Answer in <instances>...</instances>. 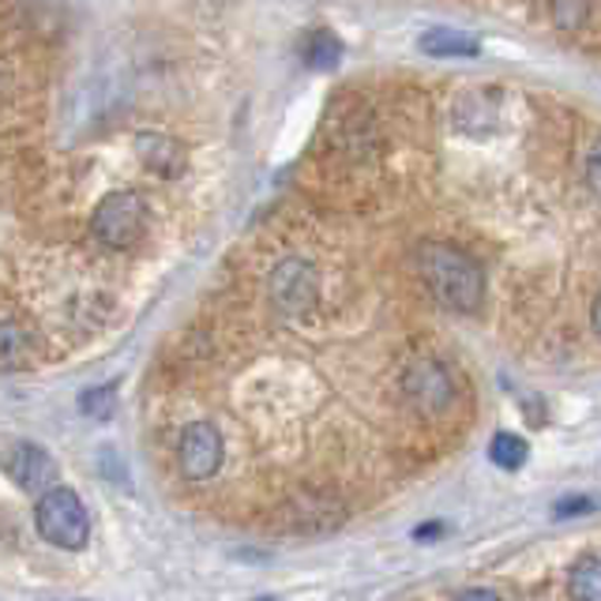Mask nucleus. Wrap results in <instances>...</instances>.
<instances>
[{
    "instance_id": "f257e3e1",
    "label": "nucleus",
    "mask_w": 601,
    "mask_h": 601,
    "mask_svg": "<svg viewBox=\"0 0 601 601\" xmlns=\"http://www.w3.org/2000/svg\"><path fill=\"white\" fill-rule=\"evenodd\" d=\"M418 271L440 304H451L455 312H474L481 304V271L455 244H421Z\"/></svg>"
},
{
    "instance_id": "f03ea898",
    "label": "nucleus",
    "mask_w": 601,
    "mask_h": 601,
    "mask_svg": "<svg viewBox=\"0 0 601 601\" xmlns=\"http://www.w3.org/2000/svg\"><path fill=\"white\" fill-rule=\"evenodd\" d=\"M34 527L49 545L68 549V553H80V549L87 545V538H91V519H87L83 500L64 485H53L49 492L38 497Z\"/></svg>"
},
{
    "instance_id": "7ed1b4c3",
    "label": "nucleus",
    "mask_w": 601,
    "mask_h": 601,
    "mask_svg": "<svg viewBox=\"0 0 601 601\" xmlns=\"http://www.w3.org/2000/svg\"><path fill=\"white\" fill-rule=\"evenodd\" d=\"M147 230V200L136 189L110 192L91 214V233L106 249H132Z\"/></svg>"
},
{
    "instance_id": "20e7f679",
    "label": "nucleus",
    "mask_w": 601,
    "mask_h": 601,
    "mask_svg": "<svg viewBox=\"0 0 601 601\" xmlns=\"http://www.w3.org/2000/svg\"><path fill=\"white\" fill-rule=\"evenodd\" d=\"M320 298V274L312 263L286 256L268 271V301L279 312H304Z\"/></svg>"
},
{
    "instance_id": "39448f33",
    "label": "nucleus",
    "mask_w": 601,
    "mask_h": 601,
    "mask_svg": "<svg viewBox=\"0 0 601 601\" xmlns=\"http://www.w3.org/2000/svg\"><path fill=\"white\" fill-rule=\"evenodd\" d=\"M226 455V443L219 425L211 421H192V425L181 429V440H177V462H181V478L184 481H207L219 474Z\"/></svg>"
},
{
    "instance_id": "423d86ee",
    "label": "nucleus",
    "mask_w": 601,
    "mask_h": 601,
    "mask_svg": "<svg viewBox=\"0 0 601 601\" xmlns=\"http://www.w3.org/2000/svg\"><path fill=\"white\" fill-rule=\"evenodd\" d=\"M8 478L23 492H49L57 485V462L38 443H19L16 455L8 459Z\"/></svg>"
},
{
    "instance_id": "0eeeda50",
    "label": "nucleus",
    "mask_w": 601,
    "mask_h": 601,
    "mask_svg": "<svg viewBox=\"0 0 601 601\" xmlns=\"http://www.w3.org/2000/svg\"><path fill=\"white\" fill-rule=\"evenodd\" d=\"M421 49L429 57H478V38L462 31H429L421 34Z\"/></svg>"
},
{
    "instance_id": "6e6552de",
    "label": "nucleus",
    "mask_w": 601,
    "mask_h": 601,
    "mask_svg": "<svg viewBox=\"0 0 601 601\" xmlns=\"http://www.w3.org/2000/svg\"><path fill=\"white\" fill-rule=\"evenodd\" d=\"M571 594L587 601H601V557H583L571 568Z\"/></svg>"
},
{
    "instance_id": "1a4fd4ad",
    "label": "nucleus",
    "mask_w": 601,
    "mask_h": 601,
    "mask_svg": "<svg viewBox=\"0 0 601 601\" xmlns=\"http://www.w3.org/2000/svg\"><path fill=\"white\" fill-rule=\"evenodd\" d=\"M489 455L497 467H504V470H519L522 462H527L530 455V448H527V440H519L515 432H497L489 443Z\"/></svg>"
},
{
    "instance_id": "9d476101",
    "label": "nucleus",
    "mask_w": 601,
    "mask_h": 601,
    "mask_svg": "<svg viewBox=\"0 0 601 601\" xmlns=\"http://www.w3.org/2000/svg\"><path fill=\"white\" fill-rule=\"evenodd\" d=\"M304 61H309L312 68H334L342 61V42L334 38L331 31H317L309 38V46H304Z\"/></svg>"
},
{
    "instance_id": "9b49d317",
    "label": "nucleus",
    "mask_w": 601,
    "mask_h": 601,
    "mask_svg": "<svg viewBox=\"0 0 601 601\" xmlns=\"http://www.w3.org/2000/svg\"><path fill=\"white\" fill-rule=\"evenodd\" d=\"M117 407V383H106V388H94V391H83L80 399V410L91 413V418L106 421Z\"/></svg>"
},
{
    "instance_id": "f8f14e48",
    "label": "nucleus",
    "mask_w": 601,
    "mask_h": 601,
    "mask_svg": "<svg viewBox=\"0 0 601 601\" xmlns=\"http://www.w3.org/2000/svg\"><path fill=\"white\" fill-rule=\"evenodd\" d=\"M598 504L590 497H571V500H560L557 504V515L568 519V515H587V511H594Z\"/></svg>"
},
{
    "instance_id": "ddd939ff",
    "label": "nucleus",
    "mask_w": 601,
    "mask_h": 601,
    "mask_svg": "<svg viewBox=\"0 0 601 601\" xmlns=\"http://www.w3.org/2000/svg\"><path fill=\"white\" fill-rule=\"evenodd\" d=\"M443 530H448V527H443V522H425V527L413 530V538H418V541H429V538H440Z\"/></svg>"
},
{
    "instance_id": "4468645a",
    "label": "nucleus",
    "mask_w": 601,
    "mask_h": 601,
    "mask_svg": "<svg viewBox=\"0 0 601 601\" xmlns=\"http://www.w3.org/2000/svg\"><path fill=\"white\" fill-rule=\"evenodd\" d=\"M590 181H594V189L601 192V143H598V151L590 154Z\"/></svg>"
},
{
    "instance_id": "2eb2a0df",
    "label": "nucleus",
    "mask_w": 601,
    "mask_h": 601,
    "mask_svg": "<svg viewBox=\"0 0 601 601\" xmlns=\"http://www.w3.org/2000/svg\"><path fill=\"white\" fill-rule=\"evenodd\" d=\"M462 598H497V590H467Z\"/></svg>"
},
{
    "instance_id": "dca6fc26",
    "label": "nucleus",
    "mask_w": 601,
    "mask_h": 601,
    "mask_svg": "<svg viewBox=\"0 0 601 601\" xmlns=\"http://www.w3.org/2000/svg\"><path fill=\"white\" fill-rule=\"evenodd\" d=\"M594 331L601 334V293H598V304H594Z\"/></svg>"
}]
</instances>
